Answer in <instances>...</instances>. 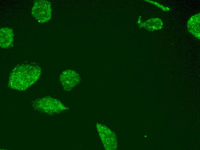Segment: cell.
<instances>
[{"label":"cell","instance_id":"obj_1","mask_svg":"<svg viewBox=\"0 0 200 150\" xmlns=\"http://www.w3.org/2000/svg\"><path fill=\"white\" fill-rule=\"evenodd\" d=\"M41 74L40 67L36 63L18 65L9 75L8 86L13 89L24 91L36 82Z\"/></svg>","mask_w":200,"mask_h":150},{"label":"cell","instance_id":"obj_2","mask_svg":"<svg viewBox=\"0 0 200 150\" xmlns=\"http://www.w3.org/2000/svg\"><path fill=\"white\" fill-rule=\"evenodd\" d=\"M33 106L36 110L49 114L59 112L66 108L59 100L48 97L36 100Z\"/></svg>","mask_w":200,"mask_h":150},{"label":"cell","instance_id":"obj_3","mask_svg":"<svg viewBox=\"0 0 200 150\" xmlns=\"http://www.w3.org/2000/svg\"><path fill=\"white\" fill-rule=\"evenodd\" d=\"M52 11L50 2L47 0H37L34 1L31 14L39 23L42 24L50 20Z\"/></svg>","mask_w":200,"mask_h":150},{"label":"cell","instance_id":"obj_4","mask_svg":"<svg viewBox=\"0 0 200 150\" xmlns=\"http://www.w3.org/2000/svg\"><path fill=\"white\" fill-rule=\"evenodd\" d=\"M97 127L100 138L105 149L115 150L117 147L116 136L114 132L103 125L97 124Z\"/></svg>","mask_w":200,"mask_h":150},{"label":"cell","instance_id":"obj_5","mask_svg":"<svg viewBox=\"0 0 200 150\" xmlns=\"http://www.w3.org/2000/svg\"><path fill=\"white\" fill-rule=\"evenodd\" d=\"M59 78L64 89L67 91L71 90L80 80L78 74L76 72L71 70L63 71L60 75Z\"/></svg>","mask_w":200,"mask_h":150},{"label":"cell","instance_id":"obj_6","mask_svg":"<svg viewBox=\"0 0 200 150\" xmlns=\"http://www.w3.org/2000/svg\"><path fill=\"white\" fill-rule=\"evenodd\" d=\"M14 39L13 30L9 27L1 28L0 30V45L4 48H7L12 46Z\"/></svg>","mask_w":200,"mask_h":150}]
</instances>
